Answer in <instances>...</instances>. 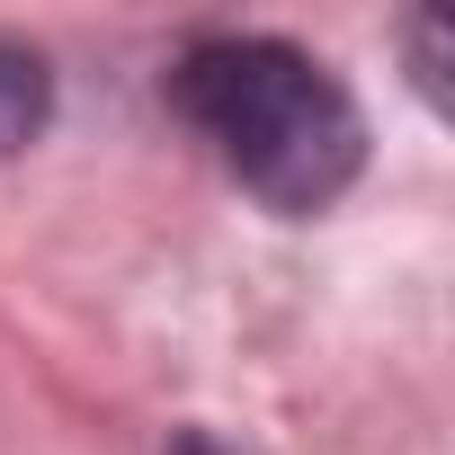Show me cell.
Masks as SVG:
<instances>
[{
	"label": "cell",
	"instance_id": "obj_3",
	"mask_svg": "<svg viewBox=\"0 0 455 455\" xmlns=\"http://www.w3.org/2000/svg\"><path fill=\"white\" fill-rule=\"evenodd\" d=\"M170 455H233V446H223V437H205V428H196V437H179Z\"/></svg>",
	"mask_w": 455,
	"mask_h": 455
},
{
	"label": "cell",
	"instance_id": "obj_1",
	"mask_svg": "<svg viewBox=\"0 0 455 455\" xmlns=\"http://www.w3.org/2000/svg\"><path fill=\"white\" fill-rule=\"evenodd\" d=\"M170 108L277 214H322L366 161V116L339 90V72L313 63L304 45H277V36L188 45L170 63Z\"/></svg>",
	"mask_w": 455,
	"mask_h": 455
},
{
	"label": "cell",
	"instance_id": "obj_2",
	"mask_svg": "<svg viewBox=\"0 0 455 455\" xmlns=\"http://www.w3.org/2000/svg\"><path fill=\"white\" fill-rule=\"evenodd\" d=\"M36 125H45V72H36V54L0 45V161H10Z\"/></svg>",
	"mask_w": 455,
	"mask_h": 455
}]
</instances>
